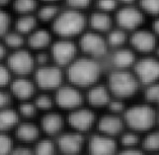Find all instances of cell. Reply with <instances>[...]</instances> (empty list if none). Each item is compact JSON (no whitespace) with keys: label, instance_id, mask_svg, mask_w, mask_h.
Returning a JSON list of instances; mask_svg holds the SVG:
<instances>
[{"label":"cell","instance_id":"32","mask_svg":"<svg viewBox=\"0 0 159 155\" xmlns=\"http://www.w3.org/2000/svg\"><path fill=\"white\" fill-rule=\"evenodd\" d=\"M94 0H63V5L67 8L88 12L92 8Z\"/></svg>","mask_w":159,"mask_h":155},{"label":"cell","instance_id":"13","mask_svg":"<svg viewBox=\"0 0 159 155\" xmlns=\"http://www.w3.org/2000/svg\"><path fill=\"white\" fill-rule=\"evenodd\" d=\"M141 86L159 80V58L155 54L139 56L132 68Z\"/></svg>","mask_w":159,"mask_h":155},{"label":"cell","instance_id":"36","mask_svg":"<svg viewBox=\"0 0 159 155\" xmlns=\"http://www.w3.org/2000/svg\"><path fill=\"white\" fill-rule=\"evenodd\" d=\"M12 0H0V8H6L10 10V5Z\"/></svg>","mask_w":159,"mask_h":155},{"label":"cell","instance_id":"33","mask_svg":"<svg viewBox=\"0 0 159 155\" xmlns=\"http://www.w3.org/2000/svg\"><path fill=\"white\" fill-rule=\"evenodd\" d=\"M12 78V73L10 72L5 62L0 63V89H7Z\"/></svg>","mask_w":159,"mask_h":155},{"label":"cell","instance_id":"9","mask_svg":"<svg viewBox=\"0 0 159 155\" xmlns=\"http://www.w3.org/2000/svg\"><path fill=\"white\" fill-rule=\"evenodd\" d=\"M114 18L115 25L129 34L147 25L149 19L138 4L121 5L115 12Z\"/></svg>","mask_w":159,"mask_h":155},{"label":"cell","instance_id":"24","mask_svg":"<svg viewBox=\"0 0 159 155\" xmlns=\"http://www.w3.org/2000/svg\"><path fill=\"white\" fill-rule=\"evenodd\" d=\"M20 121L15 106L0 107V131L12 133L15 126Z\"/></svg>","mask_w":159,"mask_h":155},{"label":"cell","instance_id":"4","mask_svg":"<svg viewBox=\"0 0 159 155\" xmlns=\"http://www.w3.org/2000/svg\"><path fill=\"white\" fill-rule=\"evenodd\" d=\"M126 128L141 134L156 127V107L144 100L130 103L123 115Z\"/></svg>","mask_w":159,"mask_h":155},{"label":"cell","instance_id":"25","mask_svg":"<svg viewBox=\"0 0 159 155\" xmlns=\"http://www.w3.org/2000/svg\"><path fill=\"white\" fill-rule=\"evenodd\" d=\"M141 147L143 152L159 153V127H155L142 135Z\"/></svg>","mask_w":159,"mask_h":155},{"label":"cell","instance_id":"30","mask_svg":"<svg viewBox=\"0 0 159 155\" xmlns=\"http://www.w3.org/2000/svg\"><path fill=\"white\" fill-rule=\"evenodd\" d=\"M15 141L12 133L0 131V155L11 154L14 149Z\"/></svg>","mask_w":159,"mask_h":155},{"label":"cell","instance_id":"3","mask_svg":"<svg viewBox=\"0 0 159 155\" xmlns=\"http://www.w3.org/2000/svg\"><path fill=\"white\" fill-rule=\"evenodd\" d=\"M104 81L114 98H121L127 102H131L133 98H137L142 89L141 84L132 69L107 70Z\"/></svg>","mask_w":159,"mask_h":155},{"label":"cell","instance_id":"12","mask_svg":"<svg viewBox=\"0 0 159 155\" xmlns=\"http://www.w3.org/2000/svg\"><path fill=\"white\" fill-rule=\"evenodd\" d=\"M159 44L158 37L150 29L149 25L131 33L129 36V47L138 56L155 54Z\"/></svg>","mask_w":159,"mask_h":155},{"label":"cell","instance_id":"38","mask_svg":"<svg viewBox=\"0 0 159 155\" xmlns=\"http://www.w3.org/2000/svg\"><path fill=\"white\" fill-rule=\"evenodd\" d=\"M40 2H54V3H62L63 4V0H39Z\"/></svg>","mask_w":159,"mask_h":155},{"label":"cell","instance_id":"28","mask_svg":"<svg viewBox=\"0 0 159 155\" xmlns=\"http://www.w3.org/2000/svg\"><path fill=\"white\" fill-rule=\"evenodd\" d=\"M140 94L142 99L155 107H159V80L142 87Z\"/></svg>","mask_w":159,"mask_h":155},{"label":"cell","instance_id":"20","mask_svg":"<svg viewBox=\"0 0 159 155\" xmlns=\"http://www.w3.org/2000/svg\"><path fill=\"white\" fill-rule=\"evenodd\" d=\"M125 129L126 125L122 115L103 111L98 114V121H96V125L93 131H98L99 133L117 139Z\"/></svg>","mask_w":159,"mask_h":155},{"label":"cell","instance_id":"27","mask_svg":"<svg viewBox=\"0 0 159 155\" xmlns=\"http://www.w3.org/2000/svg\"><path fill=\"white\" fill-rule=\"evenodd\" d=\"M33 153L42 154V155L58 153L55 138L47 137L43 135L33 146Z\"/></svg>","mask_w":159,"mask_h":155},{"label":"cell","instance_id":"29","mask_svg":"<svg viewBox=\"0 0 159 155\" xmlns=\"http://www.w3.org/2000/svg\"><path fill=\"white\" fill-rule=\"evenodd\" d=\"M137 4L149 19L159 16V0H138Z\"/></svg>","mask_w":159,"mask_h":155},{"label":"cell","instance_id":"10","mask_svg":"<svg viewBox=\"0 0 159 155\" xmlns=\"http://www.w3.org/2000/svg\"><path fill=\"white\" fill-rule=\"evenodd\" d=\"M56 107L64 114L85 103L84 90L66 80L53 92Z\"/></svg>","mask_w":159,"mask_h":155},{"label":"cell","instance_id":"2","mask_svg":"<svg viewBox=\"0 0 159 155\" xmlns=\"http://www.w3.org/2000/svg\"><path fill=\"white\" fill-rule=\"evenodd\" d=\"M49 28L56 38L77 40L87 30V12L67 8L63 5Z\"/></svg>","mask_w":159,"mask_h":155},{"label":"cell","instance_id":"19","mask_svg":"<svg viewBox=\"0 0 159 155\" xmlns=\"http://www.w3.org/2000/svg\"><path fill=\"white\" fill-rule=\"evenodd\" d=\"M7 89L14 103L33 99L39 90L33 76H13Z\"/></svg>","mask_w":159,"mask_h":155},{"label":"cell","instance_id":"18","mask_svg":"<svg viewBox=\"0 0 159 155\" xmlns=\"http://www.w3.org/2000/svg\"><path fill=\"white\" fill-rule=\"evenodd\" d=\"M111 98L112 95L104 79L84 90L85 104H87L88 107L93 108L98 113L106 110Z\"/></svg>","mask_w":159,"mask_h":155},{"label":"cell","instance_id":"23","mask_svg":"<svg viewBox=\"0 0 159 155\" xmlns=\"http://www.w3.org/2000/svg\"><path fill=\"white\" fill-rule=\"evenodd\" d=\"M41 25L42 24H40L36 14L13 15L12 28L15 30H17L18 33L24 34L25 38Z\"/></svg>","mask_w":159,"mask_h":155},{"label":"cell","instance_id":"37","mask_svg":"<svg viewBox=\"0 0 159 155\" xmlns=\"http://www.w3.org/2000/svg\"><path fill=\"white\" fill-rule=\"evenodd\" d=\"M121 5H130V4H137L138 0H119Z\"/></svg>","mask_w":159,"mask_h":155},{"label":"cell","instance_id":"7","mask_svg":"<svg viewBox=\"0 0 159 155\" xmlns=\"http://www.w3.org/2000/svg\"><path fill=\"white\" fill-rule=\"evenodd\" d=\"M49 54L52 63L66 70V68L80 56L77 40L55 37V40L49 49Z\"/></svg>","mask_w":159,"mask_h":155},{"label":"cell","instance_id":"8","mask_svg":"<svg viewBox=\"0 0 159 155\" xmlns=\"http://www.w3.org/2000/svg\"><path fill=\"white\" fill-rule=\"evenodd\" d=\"M98 114V112L84 103L65 114L67 128L88 135L94 130Z\"/></svg>","mask_w":159,"mask_h":155},{"label":"cell","instance_id":"11","mask_svg":"<svg viewBox=\"0 0 159 155\" xmlns=\"http://www.w3.org/2000/svg\"><path fill=\"white\" fill-rule=\"evenodd\" d=\"M5 64L13 76H32L36 69L34 52L26 47L9 51Z\"/></svg>","mask_w":159,"mask_h":155},{"label":"cell","instance_id":"39","mask_svg":"<svg viewBox=\"0 0 159 155\" xmlns=\"http://www.w3.org/2000/svg\"><path fill=\"white\" fill-rule=\"evenodd\" d=\"M156 127H159V107H156Z\"/></svg>","mask_w":159,"mask_h":155},{"label":"cell","instance_id":"17","mask_svg":"<svg viewBox=\"0 0 159 155\" xmlns=\"http://www.w3.org/2000/svg\"><path fill=\"white\" fill-rule=\"evenodd\" d=\"M15 144L28 146L33 150L39 139L43 136L37 120H20L12 131Z\"/></svg>","mask_w":159,"mask_h":155},{"label":"cell","instance_id":"1","mask_svg":"<svg viewBox=\"0 0 159 155\" xmlns=\"http://www.w3.org/2000/svg\"><path fill=\"white\" fill-rule=\"evenodd\" d=\"M107 71L104 61L80 56L66 68V79L82 90L104 79Z\"/></svg>","mask_w":159,"mask_h":155},{"label":"cell","instance_id":"5","mask_svg":"<svg viewBox=\"0 0 159 155\" xmlns=\"http://www.w3.org/2000/svg\"><path fill=\"white\" fill-rule=\"evenodd\" d=\"M32 76L39 90L50 92L58 89L67 80L65 69L54 63L39 66L34 69Z\"/></svg>","mask_w":159,"mask_h":155},{"label":"cell","instance_id":"26","mask_svg":"<svg viewBox=\"0 0 159 155\" xmlns=\"http://www.w3.org/2000/svg\"><path fill=\"white\" fill-rule=\"evenodd\" d=\"M39 4V0H12L10 11L13 15L36 14Z\"/></svg>","mask_w":159,"mask_h":155},{"label":"cell","instance_id":"40","mask_svg":"<svg viewBox=\"0 0 159 155\" xmlns=\"http://www.w3.org/2000/svg\"><path fill=\"white\" fill-rule=\"evenodd\" d=\"M155 55H156L158 58H159V44H158V47L156 49V52H155Z\"/></svg>","mask_w":159,"mask_h":155},{"label":"cell","instance_id":"16","mask_svg":"<svg viewBox=\"0 0 159 155\" xmlns=\"http://www.w3.org/2000/svg\"><path fill=\"white\" fill-rule=\"evenodd\" d=\"M85 152L94 155L114 154L119 152L118 140L98 131H92L86 137Z\"/></svg>","mask_w":159,"mask_h":155},{"label":"cell","instance_id":"6","mask_svg":"<svg viewBox=\"0 0 159 155\" xmlns=\"http://www.w3.org/2000/svg\"><path fill=\"white\" fill-rule=\"evenodd\" d=\"M77 44L81 55L94 59L104 61L110 52L106 34L93 32L88 29L77 39Z\"/></svg>","mask_w":159,"mask_h":155},{"label":"cell","instance_id":"34","mask_svg":"<svg viewBox=\"0 0 159 155\" xmlns=\"http://www.w3.org/2000/svg\"><path fill=\"white\" fill-rule=\"evenodd\" d=\"M9 50L7 49L4 43L2 42V40H0V63L5 62L7 56H8Z\"/></svg>","mask_w":159,"mask_h":155},{"label":"cell","instance_id":"35","mask_svg":"<svg viewBox=\"0 0 159 155\" xmlns=\"http://www.w3.org/2000/svg\"><path fill=\"white\" fill-rule=\"evenodd\" d=\"M149 26H150V29L153 30V33L156 34L159 39V16L151 18Z\"/></svg>","mask_w":159,"mask_h":155},{"label":"cell","instance_id":"21","mask_svg":"<svg viewBox=\"0 0 159 155\" xmlns=\"http://www.w3.org/2000/svg\"><path fill=\"white\" fill-rule=\"evenodd\" d=\"M55 40V34L47 25H41L26 37V48L33 52L48 51Z\"/></svg>","mask_w":159,"mask_h":155},{"label":"cell","instance_id":"31","mask_svg":"<svg viewBox=\"0 0 159 155\" xmlns=\"http://www.w3.org/2000/svg\"><path fill=\"white\" fill-rule=\"evenodd\" d=\"M13 14L9 9L0 8V39L12 28Z\"/></svg>","mask_w":159,"mask_h":155},{"label":"cell","instance_id":"22","mask_svg":"<svg viewBox=\"0 0 159 155\" xmlns=\"http://www.w3.org/2000/svg\"><path fill=\"white\" fill-rule=\"evenodd\" d=\"M115 26L114 14L91 8L87 12V29L107 34Z\"/></svg>","mask_w":159,"mask_h":155},{"label":"cell","instance_id":"14","mask_svg":"<svg viewBox=\"0 0 159 155\" xmlns=\"http://www.w3.org/2000/svg\"><path fill=\"white\" fill-rule=\"evenodd\" d=\"M86 137L87 135L67 128L55 138L58 153L73 155L85 152Z\"/></svg>","mask_w":159,"mask_h":155},{"label":"cell","instance_id":"15","mask_svg":"<svg viewBox=\"0 0 159 155\" xmlns=\"http://www.w3.org/2000/svg\"><path fill=\"white\" fill-rule=\"evenodd\" d=\"M37 121L43 135L47 137L56 138L67 129L66 116L58 108L41 114Z\"/></svg>","mask_w":159,"mask_h":155}]
</instances>
